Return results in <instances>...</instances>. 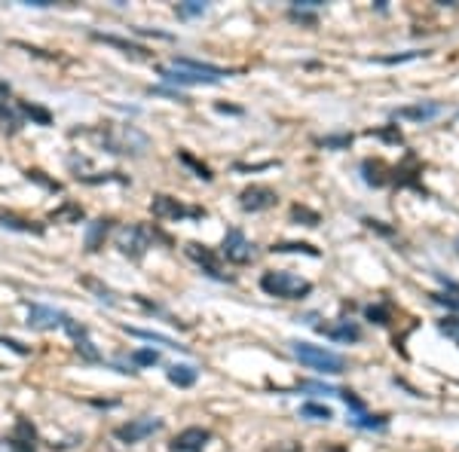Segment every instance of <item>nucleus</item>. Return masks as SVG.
Returning a JSON list of instances; mask_svg holds the SVG:
<instances>
[{"label":"nucleus","instance_id":"f257e3e1","mask_svg":"<svg viewBox=\"0 0 459 452\" xmlns=\"http://www.w3.org/2000/svg\"><path fill=\"white\" fill-rule=\"evenodd\" d=\"M159 77H162V83H172V86H209V83H221L223 77H230V70L209 65V61L178 55L172 61V68L159 70Z\"/></svg>","mask_w":459,"mask_h":452},{"label":"nucleus","instance_id":"f03ea898","mask_svg":"<svg viewBox=\"0 0 459 452\" xmlns=\"http://www.w3.org/2000/svg\"><path fill=\"white\" fill-rule=\"evenodd\" d=\"M291 352L294 357H297L300 364H306L310 370H315V373H328V376H337L346 370V361L337 352H331V348L325 345H312V343H291Z\"/></svg>","mask_w":459,"mask_h":452},{"label":"nucleus","instance_id":"7ed1b4c3","mask_svg":"<svg viewBox=\"0 0 459 452\" xmlns=\"http://www.w3.org/2000/svg\"><path fill=\"white\" fill-rule=\"evenodd\" d=\"M260 287L270 296H279V300H303V296L312 294V284L291 272H263Z\"/></svg>","mask_w":459,"mask_h":452},{"label":"nucleus","instance_id":"20e7f679","mask_svg":"<svg viewBox=\"0 0 459 452\" xmlns=\"http://www.w3.org/2000/svg\"><path fill=\"white\" fill-rule=\"evenodd\" d=\"M157 230H150V226H141V223H126L122 230L117 232V248L122 257H129V260H141L147 251L153 239H157ZM162 239V235H159Z\"/></svg>","mask_w":459,"mask_h":452},{"label":"nucleus","instance_id":"39448f33","mask_svg":"<svg viewBox=\"0 0 459 452\" xmlns=\"http://www.w3.org/2000/svg\"><path fill=\"white\" fill-rule=\"evenodd\" d=\"M105 147L110 153H120V156H141L147 150V138L138 129L122 126L117 131H110V135H105Z\"/></svg>","mask_w":459,"mask_h":452},{"label":"nucleus","instance_id":"423d86ee","mask_svg":"<svg viewBox=\"0 0 459 452\" xmlns=\"http://www.w3.org/2000/svg\"><path fill=\"white\" fill-rule=\"evenodd\" d=\"M150 211H153V217H159V220H184V217L199 220V217H206V208H196V205H184V202L172 199V196H153Z\"/></svg>","mask_w":459,"mask_h":452},{"label":"nucleus","instance_id":"0eeeda50","mask_svg":"<svg viewBox=\"0 0 459 452\" xmlns=\"http://www.w3.org/2000/svg\"><path fill=\"white\" fill-rule=\"evenodd\" d=\"M157 431H162V419H150V416H141V419H132V422L120 425L114 431V437L120 440V443H141V440L153 437Z\"/></svg>","mask_w":459,"mask_h":452},{"label":"nucleus","instance_id":"6e6552de","mask_svg":"<svg viewBox=\"0 0 459 452\" xmlns=\"http://www.w3.org/2000/svg\"><path fill=\"white\" fill-rule=\"evenodd\" d=\"M221 254L227 257L230 263H251L254 260V244L245 239V232L242 230H230L227 235H223V242H221Z\"/></svg>","mask_w":459,"mask_h":452},{"label":"nucleus","instance_id":"1a4fd4ad","mask_svg":"<svg viewBox=\"0 0 459 452\" xmlns=\"http://www.w3.org/2000/svg\"><path fill=\"white\" fill-rule=\"evenodd\" d=\"M6 443L13 452H37V431L31 425V419H16Z\"/></svg>","mask_w":459,"mask_h":452},{"label":"nucleus","instance_id":"9d476101","mask_svg":"<svg viewBox=\"0 0 459 452\" xmlns=\"http://www.w3.org/2000/svg\"><path fill=\"white\" fill-rule=\"evenodd\" d=\"M61 318H65V312L53 309V306L28 303V327H34V330H56V327H61Z\"/></svg>","mask_w":459,"mask_h":452},{"label":"nucleus","instance_id":"9b49d317","mask_svg":"<svg viewBox=\"0 0 459 452\" xmlns=\"http://www.w3.org/2000/svg\"><path fill=\"white\" fill-rule=\"evenodd\" d=\"M209 440H211V434L206 428H187L172 440V452H202Z\"/></svg>","mask_w":459,"mask_h":452},{"label":"nucleus","instance_id":"f8f14e48","mask_svg":"<svg viewBox=\"0 0 459 452\" xmlns=\"http://www.w3.org/2000/svg\"><path fill=\"white\" fill-rule=\"evenodd\" d=\"M187 257L190 260H196L202 266V272L211 275V279H218V281H227V275L221 272V263H218V257H214L206 244H196V242H190L187 244Z\"/></svg>","mask_w":459,"mask_h":452},{"label":"nucleus","instance_id":"ddd939ff","mask_svg":"<svg viewBox=\"0 0 459 452\" xmlns=\"http://www.w3.org/2000/svg\"><path fill=\"white\" fill-rule=\"evenodd\" d=\"M239 205L245 211H267L275 205V193L270 187H248L239 193Z\"/></svg>","mask_w":459,"mask_h":452},{"label":"nucleus","instance_id":"4468645a","mask_svg":"<svg viewBox=\"0 0 459 452\" xmlns=\"http://www.w3.org/2000/svg\"><path fill=\"white\" fill-rule=\"evenodd\" d=\"M319 333L331 336V339H340V343H355V339H362L359 324H352V321H340V324H319Z\"/></svg>","mask_w":459,"mask_h":452},{"label":"nucleus","instance_id":"2eb2a0df","mask_svg":"<svg viewBox=\"0 0 459 452\" xmlns=\"http://www.w3.org/2000/svg\"><path fill=\"white\" fill-rule=\"evenodd\" d=\"M196 379H199V370L190 367V364H175V367H169V382L178 385V388L196 385Z\"/></svg>","mask_w":459,"mask_h":452},{"label":"nucleus","instance_id":"dca6fc26","mask_svg":"<svg viewBox=\"0 0 459 452\" xmlns=\"http://www.w3.org/2000/svg\"><path fill=\"white\" fill-rule=\"evenodd\" d=\"M110 226H114V220H107V217L89 223V230H86V251L95 254L101 248V242H105V235L110 232Z\"/></svg>","mask_w":459,"mask_h":452},{"label":"nucleus","instance_id":"f3484780","mask_svg":"<svg viewBox=\"0 0 459 452\" xmlns=\"http://www.w3.org/2000/svg\"><path fill=\"white\" fill-rule=\"evenodd\" d=\"M49 220L53 223H80L83 220V205L80 202H61V208H56L53 214H49Z\"/></svg>","mask_w":459,"mask_h":452},{"label":"nucleus","instance_id":"a211bd4d","mask_svg":"<svg viewBox=\"0 0 459 452\" xmlns=\"http://www.w3.org/2000/svg\"><path fill=\"white\" fill-rule=\"evenodd\" d=\"M95 40H101V43H107V46H117V49H122L126 55H138V58H144L147 55V49L141 46V43H132V40H122V37H114V34H92Z\"/></svg>","mask_w":459,"mask_h":452},{"label":"nucleus","instance_id":"6ab92c4d","mask_svg":"<svg viewBox=\"0 0 459 452\" xmlns=\"http://www.w3.org/2000/svg\"><path fill=\"white\" fill-rule=\"evenodd\" d=\"M441 113V104H413V107H398L395 117L398 119H435Z\"/></svg>","mask_w":459,"mask_h":452},{"label":"nucleus","instance_id":"aec40b11","mask_svg":"<svg viewBox=\"0 0 459 452\" xmlns=\"http://www.w3.org/2000/svg\"><path fill=\"white\" fill-rule=\"evenodd\" d=\"M362 171H364V181L371 183V187H383V183L389 181V178L383 174V171H386V166H383L380 159H367L364 166H362Z\"/></svg>","mask_w":459,"mask_h":452},{"label":"nucleus","instance_id":"412c9836","mask_svg":"<svg viewBox=\"0 0 459 452\" xmlns=\"http://www.w3.org/2000/svg\"><path fill=\"white\" fill-rule=\"evenodd\" d=\"M0 226H6V230H22V232H34L40 235L43 232V226H37L34 220H19L13 214H0Z\"/></svg>","mask_w":459,"mask_h":452},{"label":"nucleus","instance_id":"4be33fe9","mask_svg":"<svg viewBox=\"0 0 459 452\" xmlns=\"http://www.w3.org/2000/svg\"><path fill=\"white\" fill-rule=\"evenodd\" d=\"M273 251H275V254H306V257H319V251H315L312 244H306V242H279V244H273Z\"/></svg>","mask_w":459,"mask_h":452},{"label":"nucleus","instance_id":"5701e85b","mask_svg":"<svg viewBox=\"0 0 459 452\" xmlns=\"http://www.w3.org/2000/svg\"><path fill=\"white\" fill-rule=\"evenodd\" d=\"M19 107H22L25 117H31V119L37 122V126H53V117H49V110H46V107L28 104V101H22V104H19Z\"/></svg>","mask_w":459,"mask_h":452},{"label":"nucleus","instance_id":"b1692460","mask_svg":"<svg viewBox=\"0 0 459 452\" xmlns=\"http://www.w3.org/2000/svg\"><path fill=\"white\" fill-rule=\"evenodd\" d=\"M349 422H352L355 428H364V431H383L386 425H389L383 416H364V413H359L355 419H349Z\"/></svg>","mask_w":459,"mask_h":452},{"label":"nucleus","instance_id":"393cba45","mask_svg":"<svg viewBox=\"0 0 459 452\" xmlns=\"http://www.w3.org/2000/svg\"><path fill=\"white\" fill-rule=\"evenodd\" d=\"M300 416L303 419H315V422H328V419H334L331 409L322 407V404H303L300 407Z\"/></svg>","mask_w":459,"mask_h":452},{"label":"nucleus","instance_id":"a878e982","mask_svg":"<svg viewBox=\"0 0 459 452\" xmlns=\"http://www.w3.org/2000/svg\"><path fill=\"white\" fill-rule=\"evenodd\" d=\"M126 330L132 336H141V339H150V343H159V345H169V348H178V343H172L169 336H162V333H150V330H138V327H126Z\"/></svg>","mask_w":459,"mask_h":452},{"label":"nucleus","instance_id":"bb28decb","mask_svg":"<svg viewBox=\"0 0 459 452\" xmlns=\"http://www.w3.org/2000/svg\"><path fill=\"white\" fill-rule=\"evenodd\" d=\"M178 159L184 162V166H190L193 171H196V178H202V181H211V171H209V166H202V162H196V159H193L190 156V153H178Z\"/></svg>","mask_w":459,"mask_h":452},{"label":"nucleus","instance_id":"cd10ccee","mask_svg":"<svg viewBox=\"0 0 459 452\" xmlns=\"http://www.w3.org/2000/svg\"><path fill=\"white\" fill-rule=\"evenodd\" d=\"M206 13V4H199V0H187V4H178V16L181 18H196Z\"/></svg>","mask_w":459,"mask_h":452},{"label":"nucleus","instance_id":"c85d7f7f","mask_svg":"<svg viewBox=\"0 0 459 452\" xmlns=\"http://www.w3.org/2000/svg\"><path fill=\"white\" fill-rule=\"evenodd\" d=\"M132 361L141 364V367H153V364H159V352H153V348H138V352H132Z\"/></svg>","mask_w":459,"mask_h":452},{"label":"nucleus","instance_id":"c756f323","mask_svg":"<svg viewBox=\"0 0 459 452\" xmlns=\"http://www.w3.org/2000/svg\"><path fill=\"white\" fill-rule=\"evenodd\" d=\"M435 300L444 303V306H450V309H459V284L447 281V294H435Z\"/></svg>","mask_w":459,"mask_h":452},{"label":"nucleus","instance_id":"7c9ffc66","mask_svg":"<svg viewBox=\"0 0 459 452\" xmlns=\"http://www.w3.org/2000/svg\"><path fill=\"white\" fill-rule=\"evenodd\" d=\"M291 217L294 220H306L303 226H319V214L310 211V208H300V205H294L291 208Z\"/></svg>","mask_w":459,"mask_h":452},{"label":"nucleus","instance_id":"2f4dec72","mask_svg":"<svg viewBox=\"0 0 459 452\" xmlns=\"http://www.w3.org/2000/svg\"><path fill=\"white\" fill-rule=\"evenodd\" d=\"M367 318L374 324H389V309L386 306H367Z\"/></svg>","mask_w":459,"mask_h":452},{"label":"nucleus","instance_id":"473e14b6","mask_svg":"<svg viewBox=\"0 0 459 452\" xmlns=\"http://www.w3.org/2000/svg\"><path fill=\"white\" fill-rule=\"evenodd\" d=\"M352 135H334V138H322V147H331V150H340V147H349Z\"/></svg>","mask_w":459,"mask_h":452},{"label":"nucleus","instance_id":"72a5a7b5","mask_svg":"<svg viewBox=\"0 0 459 452\" xmlns=\"http://www.w3.org/2000/svg\"><path fill=\"white\" fill-rule=\"evenodd\" d=\"M83 284H86V287H92V291H98V300H107V303H117V300H114V294H110V291H107V287H101L98 281H92V279H86Z\"/></svg>","mask_w":459,"mask_h":452},{"label":"nucleus","instance_id":"f704fd0d","mask_svg":"<svg viewBox=\"0 0 459 452\" xmlns=\"http://www.w3.org/2000/svg\"><path fill=\"white\" fill-rule=\"evenodd\" d=\"M28 178H31V181H37L40 187H46V190H53V193H58V183H53V181H46V178H43V171H28Z\"/></svg>","mask_w":459,"mask_h":452},{"label":"nucleus","instance_id":"c9c22d12","mask_svg":"<svg viewBox=\"0 0 459 452\" xmlns=\"http://www.w3.org/2000/svg\"><path fill=\"white\" fill-rule=\"evenodd\" d=\"M6 98H9V83L0 80V119H6Z\"/></svg>","mask_w":459,"mask_h":452},{"label":"nucleus","instance_id":"e433bc0d","mask_svg":"<svg viewBox=\"0 0 459 452\" xmlns=\"http://www.w3.org/2000/svg\"><path fill=\"white\" fill-rule=\"evenodd\" d=\"M376 138H383V141H389V144H398V141H401V131H398V129L392 126V129H383V131H376Z\"/></svg>","mask_w":459,"mask_h":452},{"label":"nucleus","instance_id":"4c0bfd02","mask_svg":"<svg viewBox=\"0 0 459 452\" xmlns=\"http://www.w3.org/2000/svg\"><path fill=\"white\" fill-rule=\"evenodd\" d=\"M441 330H444V333H450V336H456V339H459V318H447V321L441 324Z\"/></svg>","mask_w":459,"mask_h":452},{"label":"nucleus","instance_id":"58836bf2","mask_svg":"<svg viewBox=\"0 0 459 452\" xmlns=\"http://www.w3.org/2000/svg\"><path fill=\"white\" fill-rule=\"evenodd\" d=\"M0 345H9L16 355H28V348L22 343H16V339H6V336H0Z\"/></svg>","mask_w":459,"mask_h":452},{"label":"nucleus","instance_id":"ea45409f","mask_svg":"<svg viewBox=\"0 0 459 452\" xmlns=\"http://www.w3.org/2000/svg\"><path fill=\"white\" fill-rule=\"evenodd\" d=\"M420 53H407V55H389V58H376V61H383V65H398V61H407V58H416Z\"/></svg>","mask_w":459,"mask_h":452},{"label":"nucleus","instance_id":"a19ab883","mask_svg":"<svg viewBox=\"0 0 459 452\" xmlns=\"http://www.w3.org/2000/svg\"><path fill=\"white\" fill-rule=\"evenodd\" d=\"M325 452H346V449H343V446H328Z\"/></svg>","mask_w":459,"mask_h":452}]
</instances>
